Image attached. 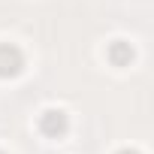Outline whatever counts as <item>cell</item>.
<instances>
[{
    "label": "cell",
    "instance_id": "2",
    "mask_svg": "<svg viewBox=\"0 0 154 154\" xmlns=\"http://www.w3.org/2000/svg\"><path fill=\"white\" fill-rule=\"evenodd\" d=\"M39 130H42V136H48V139H60V136L69 130V121H66V115H63L60 109H48V112L39 115Z\"/></svg>",
    "mask_w": 154,
    "mask_h": 154
},
{
    "label": "cell",
    "instance_id": "5",
    "mask_svg": "<svg viewBox=\"0 0 154 154\" xmlns=\"http://www.w3.org/2000/svg\"><path fill=\"white\" fill-rule=\"evenodd\" d=\"M0 154H3V151H0Z\"/></svg>",
    "mask_w": 154,
    "mask_h": 154
},
{
    "label": "cell",
    "instance_id": "3",
    "mask_svg": "<svg viewBox=\"0 0 154 154\" xmlns=\"http://www.w3.org/2000/svg\"><path fill=\"white\" fill-rule=\"evenodd\" d=\"M106 54H109V60H112L115 66H130V60H133V45L124 42V39H115Z\"/></svg>",
    "mask_w": 154,
    "mask_h": 154
},
{
    "label": "cell",
    "instance_id": "4",
    "mask_svg": "<svg viewBox=\"0 0 154 154\" xmlns=\"http://www.w3.org/2000/svg\"><path fill=\"white\" fill-rule=\"evenodd\" d=\"M118 154H139V151H133V148H124V151H118Z\"/></svg>",
    "mask_w": 154,
    "mask_h": 154
},
{
    "label": "cell",
    "instance_id": "1",
    "mask_svg": "<svg viewBox=\"0 0 154 154\" xmlns=\"http://www.w3.org/2000/svg\"><path fill=\"white\" fill-rule=\"evenodd\" d=\"M24 72V54L18 45L3 42L0 45V79H15Z\"/></svg>",
    "mask_w": 154,
    "mask_h": 154
}]
</instances>
